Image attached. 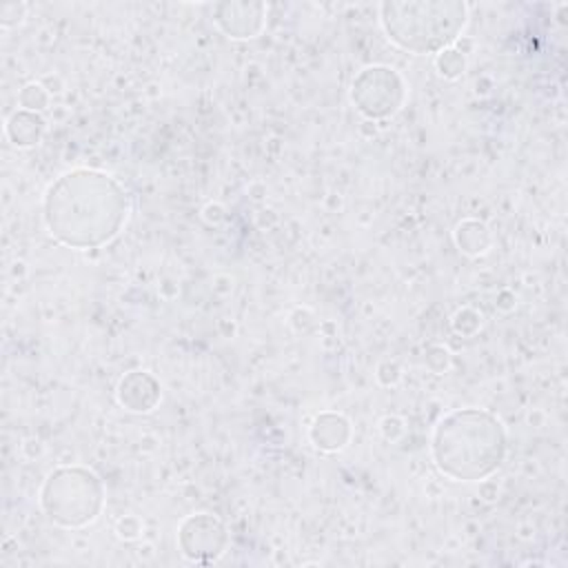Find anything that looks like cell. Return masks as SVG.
Segmentation results:
<instances>
[{"instance_id": "5", "label": "cell", "mask_w": 568, "mask_h": 568, "mask_svg": "<svg viewBox=\"0 0 568 568\" xmlns=\"http://www.w3.org/2000/svg\"><path fill=\"white\" fill-rule=\"evenodd\" d=\"M437 67L442 75L457 78L459 73H464V55L459 51L444 49L442 53H437Z\"/></svg>"}, {"instance_id": "1", "label": "cell", "mask_w": 568, "mask_h": 568, "mask_svg": "<svg viewBox=\"0 0 568 568\" xmlns=\"http://www.w3.org/2000/svg\"><path fill=\"white\" fill-rule=\"evenodd\" d=\"M126 191L106 173L69 171L44 195V222L49 233L78 251L100 246L115 237L126 222Z\"/></svg>"}, {"instance_id": "4", "label": "cell", "mask_w": 568, "mask_h": 568, "mask_svg": "<svg viewBox=\"0 0 568 568\" xmlns=\"http://www.w3.org/2000/svg\"><path fill=\"white\" fill-rule=\"evenodd\" d=\"M42 508L53 524L80 528L102 508V486L91 470L64 468L51 473L42 488Z\"/></svg>"}, {"instance_id": "2", "label": "cell", "mask_w": 568, "mask_h": 568, "mask_svg": "<svg viewBox=\"0 0 568 568\" xmlns=\"http://www.w3.org/2000/svg\"><path fill=\"white\" fill-rule=\"evenodd\" d=\"M506 457V433L497 417L477 408L453 410L433 433V459L455 481L490 477Z\"/></svg>"}, {"instance_id": "3", "label": "cell", "mask_w": 568, "mask_h": 568, "mask_svg": "<svg viewBox=\"0 0 568 568\" xmlns=\"http://www.w3.org/2000/svg\"><path fill=\"white\" fill-rule=\"evenodd\" d=\"M386 38L415 55L442 53L466 24V4L459 2H386L382 4Z\"/></svg>"}]
</instances>
